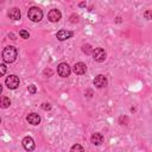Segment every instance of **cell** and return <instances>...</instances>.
<instances>
[{"instance_id":"6da1fadb","label":"cell","mask_w":152,"mask_h":152,"mask_svg":"<svg viewBox=\"0 0 152 152\" xmlns=\"http://www.w3.org/2000/svg\"><path fill=\"white\" fill-rule=\"evenodd\" d=\"M17 56H18V51L14 46L10 45L2 50V59L6 63H13L17 59Z\"/></svg>"},{"instance_id":"7a4b0ae2","label":"cell","mask_w":152,"mask_h":152,"mask_svg":"<svg viewBox=\"0 0 152 152\" xmlns=\"http://www.w3.org/2000/svg\"><path fill=\"white\" fill-rule=\"evenodd\" d=\"M27 17H28L30 20H32L34 23H38L43 18V11L39 7H36V6L30 7L28 11H27Z\"/></svg>"},{"instance_id":"3957f363","label":"cell","mask_w":152,"mask_h":152,"mask_svg":"<svg viewBox=\"0 0 152 152\" xmlns=\"http://www.w3.org/2000/svg\"><path fill=\"white\" fill-rule=\"evenodd\" d=\"M106 57H107V53H106V51L102 48H96L95 50H93V58H94V61L101 63V62H103L106 59Z\"/></svg>"},{"instance_id":"277c9868","label":"cell","mask_w":152,"mask_h":152,"mask_svg":"<svg viewBox=\"0 0 152 152\" xmlns=\"http://www.w3.org/2000/svg\"><path fill=\"white\" fill-rule=\"evenodd\" d=\"M5 84L7 86L8 89H15L19 87V78L18 76L15 75H10L6 77V81H5Z\"/></svg>"},{"instance_id":"5b68a950","label":"cell","mask_w":152,"mask_h":152,"mask_svg":"<svg viewBox=\"0 0 152 152\" xmlns=\"http://www.w3.org/2000/svg\"><path fill=\"white\" fill-rule=\"evenodd\" d=\"M70 72H71V69H70L68 63H61L57 66V74L61 77H68L70 75Z\"/></svg>"},{"instance_id":"8992f818","label":"cell","mask_w":152,"mask_h":152,"mask_svg":"<svg viewBox=\"0 0 152 152\" xmlns=\"http://www.w3.org/2000/svg\"><path fill=\"white\" fill-rule=\"evenodd\" d=\"M21 144H23V146H24V148H25L26 151H33L34 147H36V144H34L33 138H32V137H28V135L23 139Z\"/></svg>"},{"instance_id":"52a82bcc","label":"cell","mask_w":152,"mask_h":152,"mask_svg":"<svg viewBox=\"0 0 152 152\" xmlns=\"http://www.w3.org/2000/svg\"><path fill=\"white\" fill-rule=\"evenodd\" d=\"M108 84V80L104 75H97L94 78V86L96 88H104Z\"/></svg>"},{"instance_id":"ba28073f","label":"cell","mask_w":152,"mask_h":152,"mask_svg":"<svg viewBox=\"0 0 152 152\" xmlns=\"http://www.w3.org/2000/svg\"><path fill=\"white\" fill-rule=\"evenodd\" d=\"M48 18H49V20H50L51 23H57V21L61 20V18H62V13H61L59 10L53 8V10H51V11L49 12Z\"/></svg>"},{"instance_id":"9c48e42d","label":"cell","mask_w":152,"mask_h":152,"mask_svg":"<svg viewBox=\"0 0 152 152\" xmlns=\"http://www.w3.org/2000/svg\"><path fill=\"white\" fill-rule=\"evenodd\" d=\"M72 70H74V72L76 75H83L87 71V65L84 63H82V62H77V63L74 64Z\"/></svg>"},{"instance_id":"30bf717a","label":"cell","mask_w":152,"mask_h":152,"mask_svg":"<svg viewBox=\"0 0 152 152\" xmlns=\"http://www.w3.org/2000/svg\"><path fill=\"white\" fill-rule=\"evenodd\" d=\"M74 36V33L71 32V31H66V30H61V31H58L57 32V34H56V37H57V39L58 40H66V39H69V38H71Z\"/></svg>"},{"instance_id":"8fae6325","label":"cell","mask_w":152,"mask_h":152,"mask_svg":"<svg viewBox=\"0 0 152 152\" xmlns=\"http://www.w3.org/2000/svg\"><path fill=\"white\" fill-rule=\"evenodd\" d=\"M26 120L28 121V124L31 125H39L40 122V116L37 114V113H30L27 116H26Z\"/></svg>"},{"instance_id":"7c38bea8","label":"cell","mask_w":152,"mask_h":152,"mask_svg":"<svg viewBox=\"0 0 152 152\" xmlns=\"http://www.w3.org/2000/svg\"><path fill=\"white\" fill-rule=\"evenodd\" d=\"M8 17L12 19V20H19L20 17H21V13H20V10L17 8V7H13L8 11Z\"/></svg>"},{"instance_id":"4fadbf2b","label":"cell","mask_w":152,"mask_h":152,"mask_svg":"<svg viewBox=\"0 0 152 152\" xmlns=\"http://www.w3.org/2000/svg\"><path fill=\"white\" fill-rule=\"evenodd\" d=\"M90 141L94 145H100V144L103 142V135L101 133H97V132L96 133H93L91 137H90Z\"/></svg>"},{"instance_id":"5bb4252c","label":"cell","mask_w":152,"mask_h":152,"mask_svg":"<svg viewBox=\"0 0 152 152\" xmlns=\"http://www.w3.org/2000/svg\"><path fill=\"white\" fill-rule=\"evenodd\" d=\"M0 106H1V108H8L11 106V100L6 96H2L1 101H0Z\"/></svg>"},{"instance_id":"9a60e30c","label":"cell","mask_w":152,"mask_h":152,"mask_svg":"<svg viewBox=\"0 0 152 152\" xmlns=\"http://www.w3.org/2000/svg\"><path fill=\"white\" fill-rule=\"evenodd\" d=\"M82 51H83L86 55H90V53H93V48H91L90 44H84V45L82 46Z\"/></svg>"},{"instance_id":"2e32d148","label":"cell","mask_w":152,"mask_h":152,"mask_svg":"<svg viewBox=\"0 0 152 152\" xmlns=\"http://www.w3.org/2000/svg\"><path fill=\"white\" fill-rule=\"evenodd\" d=\"M19 36L21 38H24V39H27L30 37V33L27 31H25V30H21V31H19Z\"/></svg>"},{"instance_id":"e0dca14e","label":"cell","mask_w":152,"mask_h":152,"mask_svg":"<svg viewBox=\"0 0 152 152\" xmlns=\"http://www.w3.org/2000/svg\"><path fill=\"white\" fill-rule=\"evenodd\" d=\"M27 90H28L30 94H36V91H37V87H36L34 84H30V86L27 87Z\"/></svg>"},{"instance_id":"ac0fdd59","label":"cell","mask_w":152,"mask_h":152,"mask_svg":"<svg viewBox=\"0 0 152 152\" xmlns=\"http://www.w3.org/2000/svg\"><path fill=\"white\" fill-rule=\"evenodd\" d=\"M144 18H145V19H147V20L152 19V11H151V10L145 11V12H144Z\"/></svg>"},{"instance_id":"d6986e66","label":"cell","mask_w":152,"mask_h":152,"mask_svg":"<svg viewBox=\"0 0 152 152\" xmlns=\"http://www.w3.org/2000/svg\"><path fill=\"white\" fill-rule=\"evenodd\" d=\"M119 122H120V125H127L128 124V118L127 116H120Z\"/></svg>"},{"instance_id":"ffe728a7","label":"cell","mask_w":152,"mask_h":152,"mask_svg":"<svg viewBox=\"0 0 152 152\" xmlns=\"http://www.w3.org/2000/svg\"><path fill=\"white\" fill-rule=\"evenodd\" d=\"M71 151H84L83 146L78 145V144H75L74 146H71Z\"/></svg>"},{"instance_id":"44dd1931","label":"cell","mask_w":152,"mask_h":152,"mask_svg":"<svg viewBox=\"0 0 152 152\" xmlns=\"http://www.w3.org/2000/svg\"><path fill=\"white\" fill-rule=\"evenodd\" d=\"M0 69H1L0 75H1V76L5 75V72H6V65H5V64H1V65H0Z\"/></svg>"},{"instance_id":"7402d4cb","label":"cell","mask_w":152,"mask_h":152,"mask_svg":"<svg viewBox=\"0 0 152 152\" xmlns=\"http://www.w3.org/2000/svg\"><path fill=\"white\" fill-rule=\"evenodd\" d=\"M42 108H43L44 110H50V109H51V106H50L49 103H43V104H42Z\"/></svg>"},{"instance_id":"603a6c76","label":"cell","mask_w":152,"mask_h":152,"mask_svg":"<svg viewBox=\"0 0 152 152\" xmlns=\"http://www.w3.org/2000/svg\"><path fill=\"white\" fill-rule=\"evenodd\" d=\"M44 74L48 75V77H50V76L52 75V70H51V69H45V70H44Z\"/></svg>"}]
</instances>
